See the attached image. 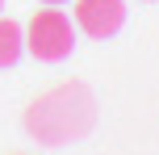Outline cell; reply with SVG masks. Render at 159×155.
Wrapping results in <instances>:
<instances>
[{
    "mask_svg": "<svg viewBox=\"0 0 159 155\" xmlns=\"http://www.w3.org/2000/svg\"><path fill=\"white\" fill-rule=\"evenodd\" d=\"M92 122H96V101L80 80L46 88L25 109V130L38 143H46V147H63V143L84 139L92 130Z\"/></svg>",
    "mask_w": 159,
    "mask_h": 155,
    "instance_id": "6da1fadb",
    "label": "cell"
},
{
    "mask_svg": "<svg viewBox=\"0 0 159 155\" xmlns=\"http://www.w3.org/2000/svg\"><path fill=\"white\" fill-rule=\"evenodd\" d=\"M75 46V30H71V17L63 8H38L25 25V50L42 63H59L67 59Z\"/></svg>",
    "mask_w": 159,
    "mask_h": 155,
    "instance_id": "7a4b0ae2",
    "label": "cell"
},
{
    "mask_svg": "<svg viewBox=\"0 0 159 155\" xmlns=\"http://www.w3.org/2000/svg\"><path fill=\"white\" fill-rule=\"evenodd\" d=\"M75 25L88 38H113L126 25V0H75Z\"/></svg>",
    "mask_w": 159,
    "mask_h": 155,
    "instance_id": "3957f363",
    "label": "cell"
},
{
    "mask_svg": "<svg viewBox=\"0 0 159 155\" xmlns=\"http://www.w3.org/2000/svg\"><path fill=\"white\" fill-rule=\"evenodd\" d=\"M25 50V34L13 17H0V67H13Z\"/></svg>",
    "mask_w": 159,
    "mask_h": 155,
    "instance_id": "277c9868",
    "label": "cell"
},
{
    "mask_svg": "<svg viewBox=\"0 0 159 155\" xmlns=\"http://www.w3.org/2000/svg\"><path fill=\"white\" fill-rule=\"evenodd\" d=\"M46 4H63V0H46Z\"/></svg>",
    "mask_w": 159,
    "mask_h": 155,
    "instance_id": "5b68a950",
    "label": "cell"
},
{
    "mask_svg": "<svg viewBox=\"0 0 159 155\" xmlns=\"http://www.w3.org/2000/svg\"><path fill=\"white\" fill-rule=\"evenodd\" d=\"M0 8H4V0H0Z\"/></svg>",
    "mask_w": 159,
    "mask_h": 155,
    "instance_id": "8992f818",
    "label": "cell"
}]
</instances>
